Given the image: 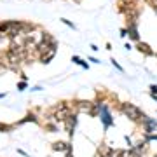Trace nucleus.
Segmentation results:
<instances>
[{"instance_id":"1","label":"nucleus","mask_w":157,"mask_h":157,"mask_svg":"<svg viewBox=\"0 0 157 157\" xmlns=\"http://www.w3.org/2000/svg\"><path fill=\"white\" fill-rule=\"evenodd\" d=\"M119 110H121L126 117L131 119V121H140L141 122V121L145 119V115L141 113V110L136 107V105H133V103H122V105L119 107Z\"/></svg>"},{"instance_id":"2","label":"nucleus","mask_w":157,"mask_h":157,"mask_svg":"<svg viewBox=\"0 0 157 157\" xmlns=\"http://www.w3.org/2000/svg\"><path fill=\"white\" fill-rule=\"evenodd\" d=\"M70 115H72L70 107H68V105H65V103H61V105H58V107L54 108V117H56L58 121H67Z\"/></svg>"},{"instance_id":"3","label":"nucleus","mask_w":157,"mask_h":157,"mask_svg":"<svg viewBox=\"0 0 157 157\" xmlns=\"http://www.w3.org/2000/svg\"><path fill=\"white\" fill-rule=\"evenodd\" d=\"M141 124H143V131H145L147 135H152V131H155V128H157V121L155 119L147 117V115H145V119L141 121Z\"/></svg>"},{"instance_id":"4","label":"nucleus","mask_w":157,"mask_h":157,"mask_svg":"<svg viewBox=\"0 0 157 157\" xmlns=\"http://www.w3.org/2000/svg\"><path fill=\"white\" fill-rule=\"evenodd\" d=\"M75 126H77V115H70V117L65 121V129H67V133H70V135H73V129H75Z\"/></svg>"},{"instance_id":"5","label":"nucleus","mask_w":157,"mask_h":157,"mask_svg":"<svg viewBox=\"0 0 157 157\" xmlns=\"http://www.w3.org/2000/svg\"><path fill=\"white\" fill-rule=\"evenodd\" d=\"M128 35H129V37H131L133 40H135V42H140V33H138V30H136L135 19L129 23V26H128Z\"/></svg>"},{"instance_id":"6","label":"nucleus","mask_w":157,"mask_h":157,"mask_svg":"<svg viewBox=\"0 0 157 157\" xmlns=\"http://www.w3.org/2000/svg\"><path fill=\"white\" fill-rule=\"evenodd\" d=\"M100 113H101V122H103L105 129H107L108 126H112V124H113V121H112V115L108 113V110H103V112H100Z\"/></svg>"},{"instance_id":"7","label":"nucleus","mask_w":157,"mask_h":157,"mask_svg":"<svg viewBox=\"0 0 157 157\" xmlns=\"http://www.w3.org/2000/svg\"><path fill=\"white\" fill-rule=\"evenodd\" d=\"M54 56H56V47H54V49H51V51H47L45 54H42V56H40V61L44 63V65H47V63H49Z\"/></svg>"},{"instance_id":"8","label":"nucleus","mask_w":157,"mask_h":157,"mask_svg":"<svg viewBox=\"0 0 157 157\" xmlns=\"http://www.w3.org/2000/svg\"><path fill=\"white\" fill-rule=\"evenodd\" d=\"M52 150H56V152H68V150H70V145L65 143V141H58V143L52 145Z\"/></svg>"},{"instance_id":"9","label":"nucleus","mask_w":157,"mask_h":157,"mask_svg":"<svg viewBox=\"0 0 157 157\" xmlns=\"http://www.w3.org/2000/svg\"><path fill=\"white\" fill-rule=\"evenodd\" d=\"M136 47H138V51H141L143 54H147V56L154 54V52H152V49H150V45L145 44V42H138V45H136Z\"/></svg>"},{"instance_id":"10","label":"nucleus","mask_w":157,"mask_h":157,"mask_svg":"<svg viewBox=\"0 0 157 157\" xmlns=\"http://www.w3.org/2000/svg\"><path fill=\"white\" fill-rule=\"evenodd\" d=\"M93 107H94V103H91V101H82V103L78 105V108H80L82 112H91Z\"/></svg>"},{"instance_id":"11","label":"nucleus","mask_w":157,"mask_h":157,"mask_svg":"<svg viewBox=\"0 0 157 157\" xmlns=\"http://www.w3.org/2000/svg\"><path fill=\"white\" fill-rule=\"evenodd\" d=\"M25 122H37V117H35V115H26L25 119L19 121V124H25Z\"/></svg>"},{"instance_id":"12","label":"nucleus","mask_w":157,"mask_h":157,"mask_svg":"<svg viewBox=\"0 0 157 157\" xmlns=\"http://www.w3.org/2000/svg\"><path fill=\"white\" fill-rule=\"evenodd\" d=\"M72 61H73V63H77V65H82V68H87V63L82 61V59H80L78 56H73V58H72Z\"/></svg>"},{"instance_id":"13","label":"nucleus","mask_w":157,"mask_h":157,"mask_svg":"<svg viewBox=\"0 0 157 157\" xmlns=\"http://www.w3.org/2000/svg\"><path fill=\"white\" fill-rule=\"evenodd\" d=\"M0 131H2V133L9 131V126H6V124H0Z\"/></svg>"},{"instance_id":"14","label":"nucleus","mask_w":157,"mask_h":157,"mask_svg":"<svg viewBox=\"0 0 157 157\" xmlns=\"http://www.w3.org/2000/svg\"><path fill=\"white\" fill-rule=\"evenodd\" d=\"M150 140H157V135H148L145 138V141H150Z\"/></svg>"},{"instance_id":"15","label":"nucleus","mask_w":157,"mask_h":157,"mask_svg":"<svg viewBox=\"0 0 157 157\" xmlns=\"http://www.w3.org/2000/svg\"><path fill=\"white\" fill-rule=\"evenodd\" d=\"M61 21L65 23V25H68L70 28H75V25H73V23H70V21H68V19H61Z\"/></svg>"},{"instance_id":"16","label":"nucleus","mask_w":157,"mask_h":157,"mask_svg":"<svg viewBox=\"0 0 157 157\" xmlns=\"http://www.w3.org/2000/svg\"><path fill=\"white\" fill-rule=\"evenodd\" d=\"M150 93H152L154 96L157 94V86H150Z\"/></svg>"},{"instance_id":"17","label":"nucleus","mask_w":157,"mask_h":157,"mask_svg":"<svg viewBox=\"0 0 157 157\" xmlns=\"http://www.w3.org/2000/svg\"><path fill=\"white\" fill-rule=\"evenodd\" d=\"M126 35H128V28H122V30H121V37H122V39H124Z\"/></svg>"},{"instance_id":"18","label":"nucleus","mask_w":157,"mask_h":157,"mask_svg":"<svg viewBox=\"0 0 157 157\" xmlns=\"http://www.w3.org/2000/svg\"><path fill=\"white\" fill-rule=\"evenodd\" d=\"M25 87H26V84H25V82H19V84H17V89H25Z\"/></svg>"},{"instance_id":"19","label":"nucleus","mask_w":157,"mask_h":157,"mask_svg":"<svg viewBox=\"0 0 157 157\" xmlns=\"http://www.w3.org/2000/svg\"><path fill=\"white\" fill-rule=\"evenodd\" d=\"M112 65H113L115 68H117V70H121V72H122V68L119 67V63H117V61H113V59H112Z\"/></svg>"},{"instance_id":"20","label":"nucleus","mask_w":157,"mask_h":157,"mask_svg":"<svg viewBox=\"0 0 157 157\" xmlns=\"http://www.w3.org/2000/svg\"><path fill=\"white\" fill-rule=\"evenodd\" d=\"M148 2H150L152 6H154V9H155V11H157V0H148Z\"/></svg>"},{"instance_id":"21","label":"nucleus","mask_w":157,"mask_h":157,"mask_svg":"<svg viewBox=\"0 0 157 157\" xmlns=\"http://www.w3.org/2000/svg\"><path fill=\"white\" fill-rule=\"evenodd\" d=\"M67 157H72V150H68V155Z\"/></svg>"},{"instance_id":"22","label":"nucleus","mask_w":157,"mask_h":157,"mask_svg":"<svg viewBox=\"0 0 157 157\" xmlns=\"http://www.w3.org/2000/svg\"><path fill=\"white\" fill-rule=\"evenodd\" d=\"M155 157H157V155H155Z\"/></svg>"}]
</instances>
